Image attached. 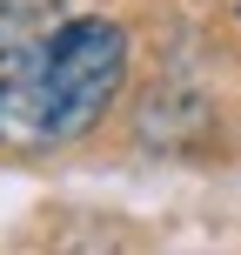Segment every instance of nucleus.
<instances>
[{
	"label": "nucleus",
	"instance_id": "f03ea898",
	"mask_svg": "<svg viewBox=\"0 0 241 255\" xmlns=\"http://www.w3.org/2000/svg\"><path fill=\"white\" fill-rule=\"evenodd\" d=\"M61 20V0H0V74H13Z\"/></svg>",
	"mask_w": 241,
	"mask_h": 255
},
{
	"label": "nucleus",
	"instance_id": "f257e3e1",
	"mask_svg": "<svg viewBox=\"0 0 241 255\" xmlns=\"http://www.w3.org/2000/svg\"><path fill=\"white\" fill-rule=\"evenodd\" d=\"M127 81V34L101 13L61 20L13 74H0V148L40 154L80 141Z\"/></svg>",
	"mask_w": 241,
	"mask_h": 255
}]
</instances>
